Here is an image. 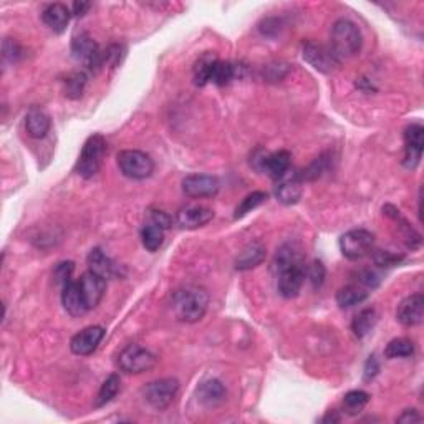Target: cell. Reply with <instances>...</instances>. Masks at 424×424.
Segmentation results:
<instances>
[{"instance_id":"6da1fadb","label":"cell","mask_w":424,"mask_h":424,"mask_svg":"<svg viewBox=\"0 0 424 424\" xmlns=\"http://www.w3.org/2000/svg\"><path fill=\"white\" fill-rule=\"evenodd\" d=\"M209 293L199 285H184L173 295V312L179 322L196 323L206 315Z\"/></svg>"},{"instance_id":"7a4b0ae2","label":"cell","mask_w":424,"mask_h":424,"mask_svg":"<svg viewBox=\"0 0 424 424\" xmlns=\"http://www.w3.org/2000/svg\"><path fill=\"white\" fill-rule=\"evenodd\" d=\"M361 44H363V37H361L356 23L349 20V18H340L333 23L330 49L338 56V60L341 61L343 59L355 56L361 50Z\"/></svg>"},{"instance_id":"3957f363","label":"cell","mask_w":424,"mask_h":424,"mask_svg":"<svg viewBox=\"0 0 424 424\" xmlns=\"http://www.w3.org/2000/svg\"><path fill=\"white\" fill-rule=\"evenodd\" d=\"M104 156H107V140L102 135L90 136L85 141L80 158L76 161V174H80L85 179L93 178L102 168Z\"/></svg>"},{"instance_id":"277c9868","label":"cell","mask_w":424,"mask_h":424,"mask_svg":"<svg viewBox=\"0 0 424 424\" xmlns=\"http://www.w3.org/2000/svg\"><path fill=\"white\" fill-rule=\"evenodd\" d=\"M118 168L126 178L143 181L155 173V161L150 155L140 150H125L118 152Z\"/></svg>"},{"instance_id":"5b68a950","label":"cell","mask_w":424,"mask_h":424,"mask_svg":"<svg viewBox=\"0 0 424 424\" xmlns=\"http://www.w3.org/2000/svg\"><path fill=\"white\" fill-rule=\"evenodd\" d=\"M156 361H158V358L150 350L143 349L141 345H128L118 355L116 365L123 373L140 375L151 370L156 365Z\"/></svg>"},{"instance_id":"8992f818","label":"cell","mask_w":424,"mask_h":424,"mask_svg":"<svg viewBox=\"0 0 424 424\" xmlns=\"http://www.w3.org/2000/svg\"><path fill=\"white\" fill-rule=\"evenodd\" d=\"M71 55L76 61L83 63L88 70L98 71L104 66V52L99 50L97 42L88 33H80L71 40Z\"/></svg>"},{"instance_id":"52a82bcc","label":"cell","mask_w":424,"mask_h":424,"mask_svg":"<svg viewBox=\"0 0 424 424\" xmlns=\"http://www.w3.org/2000/svg\"><path fill=\"white\" fill-rule=\"evenodd\" d=\"M179 381L174 378H163L147 383L143 388V398L155 409H166L178 396Z\"/></svg>"},{"instance_id":"ba28073f","label":"cell","mask_w":424,"mask_h":424,"mask_svg":"<svg viewBox=\"0 0 424 424\" xmlns=\"http://www.w3.org/2000/svg\"><path fill=\"white\" fill-rule=\"evenodd\" d=\"M375 236L366 229H353L340 237V250L349 260L363 259L373 250Z\"/></svg>"},{"instance_id":"9c48e42d","label":"cell","mask_w":424,"mask_h":424,"mask_svg":"<svg viewBox=\"0 0 424 424\" xmlns=\"http://www.w3.org/2000/svg\"><path fill=\"white\" fill-rule=\"evenodd\" d=\"M302 56L308 65L322 73H332L340 65V60L330 47L315 44V42H305L302 45Z\"/></svg>"},{"instance_id":"30bf717a","label":"cell","mask_w":424,"mask_h":424,"mask_svg":"<svg viewBox=\"0 0 424 424\" xmlns=\"http://www.w3.org/2000/svg\"><path fill=\"white\" fill-rule=\"evenodd\" d=\"M221 189V183L211 174H189L183 179V190L186 196L201 199L214 198Z\"/></svg>"},{"instance_id":"8fae6325","label":"cell","mask_w":424,"mask_h":424,"mask_svg":"<svg viewBox=\"0 0 424 424\" xmlns=\"http://www.w3.org/2000/svg\"><path fill=\"white\" fill-rule=\"evenodd\" d=\"M424 151V128L421 125L408 126L404 130V159L403 164L408 169H416Z\"/></svg>"},{"instance_id":"7c38bea8","label":"cell","mask_w":424,"mask_h":424,"mask_svg":"<svg viewBox=\"0 0 424 424\" xmlns=\"http://www.w3.org/2000/svg\"><path fill=\"white\" fill-rule=\"evenodd\" d=\"M76 282H78L83 302L87 305V310L90 312L93 310V308H97L99 302L103 300L104 290H107V280L92 272V270H88V272H85Z\"/></svg>"},{"instance_id":"4fadbf2b","label":"cell","mask_w":424,"mask_h":424,"mask_svg":"<svg viewBox=\"0 0 424 424\" xmlns=\"http://www.w3.org/2000/svg\"><path fill=\"white\" fill-rule=\"evenodd\" d=\"M104 337V328L93 325L83 328L82 332H78L76 335L71 338L70 341V350L71 353L78 356H88L93 351H97L98 345L102 343Z\"/></svg>"},{"instance_id":"5bb4252c","label":"cell","mask_w":424,"mask_h":424,"mask_svg":"<svg viewBox=\"0 0 424 424\" xmlns=\"http://www.w3.org/2000/svg\"><path fill=\"white\" fill-rule=\"evenodd\" d=\"M305 277H307V267L295 265L285 269L277 274V289L284 298L298 297L300 290L303 287Z\"/></svg>"},{"instance_id":"9a60e30c","label":"cell","mask_w":424,"mask_h":424,"mask_svg":"<svg viewBox=\"0 0 424 424\" xmlns=\"http://www.w3.org/2000/svg\"><path fill=\"white\" fill-rule=\"evenodd\" d=\"M396 320L403 327H418L424 320V297L421 293L409 295L398 305Z\"/></svg>"},{"instance_id":"2e32d148","label":"cell","mask_w":424,"mask_h":424,"mask_svg":"<svg viewBox=\"0 0 424 424\" xmlns=\"http://www.w3.org/2000/svg\"><path fill=\"white\" fill-rule=\"evenodd\" d=\"M302 184L303 179L300 173H293V174H285L280 183L275 189V198H277L279 202L285 204V206H292V204H297L302 198Z\"/></svg>"},{"instance_id":"e0dca14e","label":"cell","mask_w":424,"mask_h":424,"mask_svg":"<svg viewBox=\"0 0 424 424\" xmlns=\"http://www.w3.org/2000/svg\"><path fill=\"white\" fill-rule=\"evenodd\" d=\"M212 217H214L212 209L204 206H188V207H183L178 212L176 222H178L179 227L193 231V229L206 226V224L212 221Z\"/></svg>"},{"instance_id":"ac0fdd59","label":"cell","mask_w":424,"mask_h":424,"mask_svg":"<svg viewBox=\"0 0 424 424\" xmlns=\"http://www.w3.org/2000/svg\"><path fill=\"white\" fill-rule=\"evenodd\" d=\"M61 305L71 317H82L88 312L76 280L71 279L61 287Z\"/></svg>"},{"instance_id":"d6986e66","label":"cell","mask_w":424,"mask_h":424,"mask_svg":"<svg viewBox=\"0 0 424 424\" xmlns=\"http://www.w3.org/2000/svg\"><path fill=\"white\" fill-rule=\"evenodd\" d=\"M295 265H305V255L297 244L287 242V244L280 247L277 254H275L272 269L275 274H279L282 272V270L290 269V267Z\"/></svg>"},{"instance_id":"ffe728a7","label":"cell","mask_w":424,"mask_h":424,"mask_svg":"<svg viewBox=\"0 0 424 424\" xmlns=\"http://www.w3.org/2000/svg\"><path fill=\"white\" fill-rule=\"evenodd\" d=\"M71 17V8H68L65 4H50L42 12V20L50 30L55 33H63L66 30Z\"/></svg>"},{"instance_id":"44dd1931","label":"cell","mask_w":424,"mask_h":424,"mask_svg":"<svg viewBox=\"0 0 424 424\" xmlns=\"http://www.w3.org/2000/svg\"><path fill=\"white\" fill-rule=\"evenodd\" d=\"M87 262L90 270L99 275V277H103L104 280L114 279L118 274H120V269H118V265L114 264L113 259H109V257L104 254L102 249H98V247H95V249L90 250Z\"/></svg>"},{"instance_id":"7402d4cb","label":"cell","mask_w":424,"mask_h":424,"mask_svg":"<svg viewBox=\"0 0 424 424\" xmlns=\"http://www.w3.org/2000/svg\"><path fill=\"white\" fill-rule=\"evenodd\" d=\"M52 126L50 116L44 109L38 107H32L25 114V128L28 136L35 138V140H42L49 135Z\"/></svg>"},{"instance_id":"603a6c76","label":"cell","mask_w":424,"mask_h":424,"mask_svg":"<svg viewBox=\"0 0 424 424\" xmlns=\"http://www.w3.org/2000/svg\"><path fill=\"white\" fill-rule=\"evenodd\" d=\"M290 164H292V155L289 151H275L265 156L264 171L270 174V178L282 179L290 171Z\"/></svg>"},{"instance_id":"cb8c5ba5","label":"cell","mask_w":424,"mask_h":424,"mask_svg":"<svg viewBox=\"0 0 424 424\" xmlns=\"http://www.w3.org/2000/svg\"><path fill=\"white\" fill-rule=\"evenodd\" d=\"M198 394H199V401L206 404L209 408H214L226 399L227 392H226V387H224L219 380H209V381H204L201 387H199Z\"/></svg>"},{"instance_id":"d4e9b609","label":"cell","mask_w":424,"mask_h":424,"mask_svg":"<svg viewBox=\"0 0 424 424\" xmlns=\"http://www.w3.org/2000/svg\"><path fill=\"white\" fill-rule=\"evenodd\" d=\"M368 289L361 287L358 284H350L341 287L337 292V303L340 308H351L355 305L363 303L368 298Z\"/></svg>"},{"instance_id":"484cf974","label":"cell","mask_w":424,"mask_h":424,"mask_svg":"<svg viewBox=\"0 0 424 424\" xmlns=\"http://www.w3.org/2000/svg\"><path fill=\"white\" fill-rule=\"evenodd\" d=\"M267 250L265 247L260 244V242H254V244H249L244 250L241 252L239 257L236 260V269L237 270H250L254 267L260 265L262 262L265 260Z\"/></svg>"},{"instance_id":"4316f807","label":"cell","mask_w":424,"mask_h":424,"mask_svg":"<svg viewBox=\"0 0 424 424\" xmlns=\"http://www.w3.org/2000/svg\"><path fill=\"white\" fill-rule=\"evenodd\" d=\"M217 63V56L207 52L194 65V85L196 87H206L211 82L214 65Z\"/></svg>"},{"instance_id":"83f0119b","label":"cell","mask_w":424,"mask_h":424,"mask_svg":"<svg viewBox=\"0 0 424 424\" xmlns=\"http://www.w3.org/2000/svg\"><path fill=\"white\" fill-rule=\"evenodd\" d=\"M376 322H378V313L375 308H365L351 322V330H353L356 338H365L373 330Z\"/></svg>"},{"instance_id":"f1b7e54d","label":"cell","mask_w":424,"mask_h":424,"mask_svg":"<svg viewBox=\"0 0 424 424\" xmlns=\"http://www.w3.org/2000/svg\"><path fill=\"white\" fill-rule=\"evenodd\" d=\"M120 387H121V380L118 375H109L107 380L103 381L102 388H99V392L97 394V399H95V406L102 408L107 406L108 403H111L114 398H116V394L120 393Z\"/></svg>"},{"instance_id":"f546056e","label":"cell","mask_w":424,"mask_h":424,"mask_svg":"<svg viewBox=\"0 0 424 424\" xmlns=\"http://www.w3.org/2000/svg\"><path fill=\"white\" fill-rule=\"evenodd\" d=\"M368 393L361 392V389H353V392H349L345 394V398H343V411L350 414V416H356L368 404Z\"/></svg>"},{"instance_id":"4dcf8cb0","label":"cell","mask_w":424,"mask_h":424,"mask_svg":"<svg viewBox=\"0 0 424 424\" xmlns=\"http://www.w3.org/2000/svg\"><path fill=\"white\" fill-rule=\"evenodd\" d=\"M267 198H269V196H267V193H264V190H254V193L247 194V196L239 202V206L236 207V211H234L236 221H239V219L246 217L247 214L254 211V209L262 206V204L267 201Z\"/></svg>"},{"instance_id":"1f68e13d","label":"cell","mask_w":424,"mask_h":424,"mask_svg":"<svg viewBox=\"0 0 424 424\" xmlns=\"http://www.w3.org/2000/svg\"><path fill=\"white\" fill-rule=\"evenodd\" d=\"M414 355V343L409 338H394L384 349V356L388 360L408 358Z\"/></svg>"},{"instance_id":"d6a6232c","label":"cell","mask_w":424,"mask_h":424,"mask_svg":"<svg viewBox=\"0 0 424 424\" xmlns=\"http://www.w3.org/2000/svg\"><path fill=\"white\" fill-rule=\"evenodd\" d=\"M141 242L146 250L156 252L164 242V229L155 226V224H147L141 231Z\"/></svg>"},{"instance_id":"836d02e7","label":"cell","mask_w":424,"mask_h":424,"mask_svg":"<svg viewBox=\"0 0 424 424\" xmlns=\"http://www.w3.org/2000/svg\"><path fill=\"white\" fill-rule=\"evenodd\" d=\"M236 76V66L231 61H221L217 60V63L214 65L211 82L217 87H224V85L231 83Z\"/></svg>"},{"instance_id":"e575fe53","label":"cell","mask_w":424,"mask_h":424,"mask_svg":"<svg viewBox=\"0 0 424 424\" xmlns=\"http://www.w3.org/2000/svg\"><path fill=\"white\" fill-rule=\"evenodd\" d=\"M85 85H87V75L83 71H75L66 76L65 80V97L71 99H76L82 97Z\"/></svg>"},{"instance_id":"d590c367","label":"cell","mask_w":424,"mask_h":424,"mask_svg":"<svg viewBox=\"0 0 424 424\" xmlns=\"http://www.w3.org/2000/svg\"><path fill=\"white\" fill-rule=\"evenodd\" d=\"M371 254H373V262L378 267H394L404 262V255L396 254V252L371 250Z\"/></svg>"},{"instance_id":"8d00e7d4","label":"cell","mask_w":424,"mask_h":424,"mask_svg":"<svg viewBox=\"0 0 424 424\" xmlns=\"http://www.w3.org/2000/svg\"><path fill=\"white\" fill-rule=\"evenodd\" d=\"M325 275H327L325 265H323L320 260H313V264L307 269V277L310 280L313 289L322 287L323 282H325Z\"/></svg>"},{"instance_id":"74e56055","label":"cell","mask_w":424,"mask_h":424,"mask_svg":"<svg viewBox=\"0 0 424 424\" xmlns=\"http://www.w3.org/2000/svg\"><path fill=\"white\" fill-rule=\"evenodd\" d=\"M73 270H75V264L73 262H60V264H56L55 270H54V279L59 282L61 287L66 282H70L71 280V275H73Z\"/></svg>"},{"instance_id":"f35d334b","label":"cell","mask_w":424,"mask_h":424,"mask_svg":"<svg viewBox=\"0 0 424 424\" xmlns=\"http://www.w3.org/2000/svg\"><path fill=\"white\" fill-rule=\"evenodd\" d=\"M22 54H23L22 47L18 45L16 40H12V38H6V40H4V49H2L4 60L11 61V63H16V61L22 56Z\"/></svg>"},{"instance_id":"ab89813d","label":"cell","mask_w":424,"mask_h":424,"mask_svg":"<svg viewBox=\"0 0 424 424\" xmlns=\"http://www.w3.org/2000/svg\"><path fill=\"white\" fill-rule=\"evenodd\" d=\"M356 282H358V285H361V287H365V289H375V287H378L380 277H378V274L373 272V270L365 269V270H360V272L356 274Z\"/></svg>"},{"instance_id":"60d3db41","label":"cell","mask_w":424,"mask_h":424,"mask_svg":"<svg viewBox=\"0 0 424 424\" xmlns=\"http://www.w3.org/2000/svg\"><path fill=\"white\" fill-rule=\"evenodd\" d=\"M151 224H155V226H158L161 229H169L173 226V219L168 212L159 211V209H152L151 211Z\"/></svg>"},{"instance_id":"b9f144b4","label":"cell","mask_w":424,"mask_h":424,"mask_svg":"<svg viewBox=\"0 0 424 424\" xmlns=\"http://www.w3.org/2000/svg\"><path fill=\"white\" fill-rule=\"evenodd\" d=\"M378 371H380L378 360H376L375 355H371L368 358V361H366V365H365V381L373 380L375 376L378 375Z\"/></svg>"},{"instance_id":"7bdbcfd3","label":"cell","mask_w":424,"mask_h":424,"mask_svg":"<svg viewBox=\"0 0 424 424\" xmlns=\"http://www.w3.org/2000/svg\"><path fill=\"white\" fill-rule=\"evenodd\" d=\"M398 423H419L421 421V416H419L416 409H406V411H403L401 416L396 418Z\"/></svg>"},{"instance_id":"ee69618b","label":"cell","mask_w":424,"mask_h":424,"mask_svg":"<svg viewBox=\"0 0 424 424\" xmlns=\"http://www.w3.org/2000/svg\"><path fill=\"white\" fill-rule=\"evenodd\" d=\"M90 7H92V4L90 2H75L73 6H71V16L83 17L85 13L90 11Z\"/></svg>"},{"instance_id":"f6af8a7d","label":"cell","mask_w":424,"mask_h":424,"mask_svg":"<svg viewBox=\"0 0 424 424\" xmlns=\"http://www.w3.org/2000/svg\"><path fill=\"white\" fill-rule=\"evenodd\" d=\"M338 421H340V418L337 416L335 411H330L325 418H323V423H338Z\"/></svg>"}]
</instances>
